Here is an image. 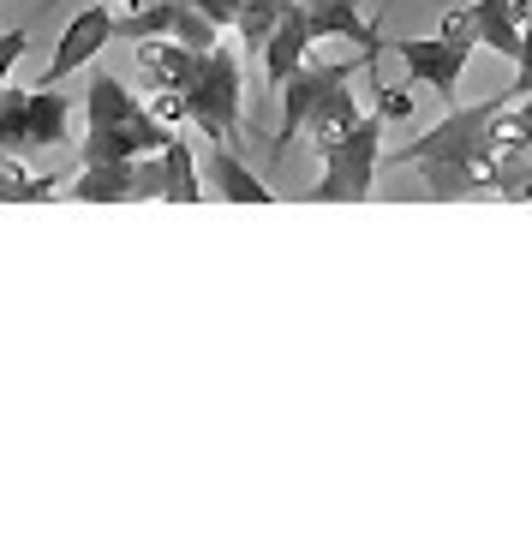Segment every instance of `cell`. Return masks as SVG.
Returning a JSON list of instances; mask_svg holds the SVG:
<instances>
[{"label": "cell", "instance_id": "e0dca14e", "mask_svg": "<svg viewBox=\"0 0 532 556\" xmlns=\"http://www.w3.org/2000/svg\"><path fill=\"white\" fill-rule=\"evenodd\" d=\"M144 109L156 114L162 126H186V90H150Z\"/></svg>", "mask_w": 532, "mask_h": 556}, {"label": "cell", "instance_id": "ffe728a7", "mask_svg": "<svg viewBox=\"0 0 532 556\" xmlns=\"http://www.w3.org/2000/svg\"><path fill=\"white\" fill-rule=\"evenodd\" d=\"M515 97H532V18L520 25V54H515Z\"/></svg>", "mask_w": 532, "mask_h": 556}, {"label": "cell", "instance_id": "7c38bea8", "mask_svg": "<svg viewBox=\"0 0 532 556\" xmlns=\"http://www.w3.org/2000/svg\"><path fill=\"white\" fill-rule=\"evenodd\" d=\"M132 61H138V73H144V90H186L198 73V49L168 42V37H138Z\"/></svg>", "mask_w": 532, "mask_h": 556}, {"label": "cell", "instance_id": "30bf717a", "mask_svg": "<svg viewBox=\"0 0 532 556\" xmlns=\"http://www.w3.org/2000/svg\"><path fill=\"white\" fill-rule=\"evenodd\" d=\"M532 18V0H467L472 49H491L503 61L520 54V25Z\"/></svg>", "mask_w": 532, "mask_h": 556}, {"label": "cell", "instance_id": "2e32d148", "mask_svg": "<svg viewBox=\"0 0 532 556\" xmlns=\"http://www.w3.org/2000/svg\"><path fill=\"white\" fill-rule=\"evenodd\" d=\"M162 168H168V186H162V204H198L204 198V180H198V162H192V144L180 132L162 144Z\"/></svg>", "mask_w": 532, "mask_h": 556}, {"label": "cell", "instance_id": "7402d4cb", "mask_svg": "<svg viewBox=\"0 0 532 556\" xmlns=\"http://www.w3.org/2000/svg\"><path fill=\"white\" fill-rule=\"evenodd\" d=\"M515 204H532V174L520 180V198H515Z\"/></svg>", "mask_w": 532, "mask_h": 556}, {"label": "cell", "instance_id": "52a82bcc", "mask_svg": "<svg viewBox=\"0 0 532 556\" xmlns=\"http://www.w3.org/2000/svg\"><path fill=\"white\" fill-rule=\"evenodd\" d=\"M383 49L407 66L419 85H431L443 102H455L460 78H467V54L472 42H455V37H383Z\"/></svg>", "mask_w": 532, "mask_h": 556}, {"label": "cell", "instance_id": "9c48e42d", "mask_svg": "<svg viewBox=\"0 0 532 556\" xmlns=\"http://www.w3.org/2000/svg\"><path fill=\"white\" fill-rule=\"evenodd\" d=\"M174 138V126H162L156 114H138V121H109V126H90L78 156L85 162H126V156H150Z\"/></svg>", "mask_w": 532, "mask_h": 556}, {"label": "cell", "instance_id": "6da1fadb", "mask_svg": "<svg viewBox=\"0 0 532 556\" xmlns=\"http://www.w3.org/2000/svg\"><path fill=\"white\" fill-rule=\"evenodd\" d=\"M503 102H508V90L467 102V109H448L431 132L401 144L389 162L395 168H419L425 198H436V204H467V198L496 204V121H503Z\"/></svg>", "mask_w": 532, "mask_h": 556}, {"label": "cell", "instance_id": "ba28073f", "mask_svg": "<svg viewBox=\"0 0 532 556\" xmlns=\"http://www.w3.org/2000/svg\"><path fill=\"white\" fill-rule=\"evenodd\" d=\"M114 42V13L109 7H85V13L73 18V25L61 30V42H54V61H49V85H61V78L85 73V66H97V54Z\"/></svg>", "mask_w": 532, "mask_h": 556}, {"label": "cell", "instance_id": "5b68a950", "mask_svg": "<svg viewBox=\"0 0 532 556\" xmlns=\"http://www.w3.org/2000/svg\"><path fill=\"white\" fill-rule=\"evenodd\" d=\"M240 54L233 49H204L198 54V73L186 85V121L210 138V144H233V126H240Z\"/></svg>", "mask_w": 532, "mask_h": 556}, {"label": "cell", "instance_id": "ac0fdd59", "mask_svg": "<svg viewBox=\"0 0 532 556\" xmlns=\"http://www.w3.org/2000/svg\"><path fill=\"white\" fill-rule=\"evenodd\" d=\"M377 114H383V121H413V90H395V85L377 78Z\"/></svg>", "mask_w": 532, "mask_h": 556}, {"label": "cell", "instance_id": "8992f818", "mask_svg": "<svg viewBox=\"0 0 532 556\" xmlns=\"http://www.w3.org/2000/svg\"><path fill=\"white\" fill-rule=\"evenodd\" d=\"M168 168H162V150L150 156H126V162H85L73 186H61V198L73 204H138V198H162Z\"/></svg>", "mask_w": 532, "mask_h": 556}, {"label": "cell", "instance_id": "4fadbf2b", "mask_svg": "<svg viewBox=\"0 0 532 556\" xmlns=\"http://www.w3.org/2000/svg\"><path fill=\"white\" fill-rule=\"evenodd\" d=\"M210 186H216V198H228V204H276L269 180H257V174L233 156V144H210Z\"/></svg>", "mask_w": 532, "mask_h": 556}, {"label": "cell", "instance_id": "277c9868", "mask_svg": "<svg viewBox=\"0 0 532 556\" xmlns=\"http://www.w3.org/2000/svg\"><path fill=\"white\" fill-rule=\"evenodd\" d=\"M61 144H73V102L61 90L0 85V150L37 156V150H61Z\"/></svg>", "mask_w": 532, "mask_h": 556}, {"label": "cell", "instance_id": "3957f363", "mask_svg": "<svg viewBox=\"0 0 532 556\" xmlns=\"http://www.w3.org/2000/svg\"><path fill=\"white\" fill-rule=\"evenodd\" d=\"M383 114H359L347 132H335L329 144H317L324 156V180L312 186V204H365L377 180V162H383Z\"/></svg>", "mask_w": 532, "mask_h": 556}, {"label": "cell", "instance_id": "d6986e66", "mask_svg": "<svg viewBox=\"0 0 532 556\" xmlns=\"http://www.w3.org/2000/svg\"><path fill=\"white\" fill-rule=\"evenodd\" d=\"M25 49H30L25 30H0V85H13V66L25 61Z\"/></svg>", "mask_w": 532, "mask_h": 556}, {"label": "cell", "instance_id": "9a60e30c", "mask_svg": "<svg viewBox=\"0 0 532 556\" xmlns=\"http://www.w3.org/2000/svg\"><path fill=\"white\" fill-rule=\"evenodd\" d=\"M49 198H61V180H49V174H30L25 156L0 150V204H49Z\"/></svg>", "mask_w": 532, "mask_h": 556}, {"label": "cell", "instance_id": "8fae6325", "mask_svg": "<svg viewBox=\"0 0 532 556\" xmlns=\"http://www.w3.org/2000/svg\"><path fill=\"white\" fill-rule=\"evenodd\" d=\"M305 13V25H312V37L324 42V37H347V42H359V54H365V73L377 66V54H383V37H377L371 25H365V13L353 7V0H293Z\"/></svg>", "mask_w": 532, "mask_h": 556}, {"label": "cell", "instance_id": "603a6c76", "mask_svg": "<svg viewBox=\"0 0 532 556\" xmlns=\"http://www.w3.org/2000/svg\"><path fill=\"white\" fill-rule=\"evenodd\" d=\"M102 7H109V13H126V7H138V0H102Z\"/></svg>", "mask_w": 532, "mask_h": 556}, {"label": "cell", "instance_id": "44dd1931", "mask_svg": "<svg viewBox=\"0 0 532 556\" xmlns=\"http://www.w3.org/2000/svg\"><path fill=\"white\" fill-rule=\"evenodd\" d=\"M186 7H192V13H204L216 30H233V13H240V0H186Z\"/></svg>", "mask_w": 532, "mask_h": 556}, {"label": "cell", "instance_id": "7a4b0ae2", "mask_svg": "<svg viewBox=\"0 0 532 556\" xmlns=\"http://www.w3.org/2000/svg\"><path fill=\"white\" fill-rule=\"evenodd\" d=\"M359 73L353 61H329V66H312L300 61L288 78H281V132H276V156L293 144L300 132H312V144H329L335 132H347L359 121V102H353V85L347 78Z\"/></svg>", "mask_w": 532, "mask_h": 556}, {"label": "cell", "instance_id": "5bb4252c", "mask_svg": "<svg viewBox=\"0 0 532 556\" xmlns=\"http://www.w3.org/2000/svg\"><path fill=\"white\" fill-rule=\"evenodd\" d=\"M138 114H150L144 102L132 97V90L121 85V78H109V73H97L90 78V90H85V121L90 126H109V121H138Z\"/></svg>", "mask_w": 532, "mask_h": 556}]
</instances>
